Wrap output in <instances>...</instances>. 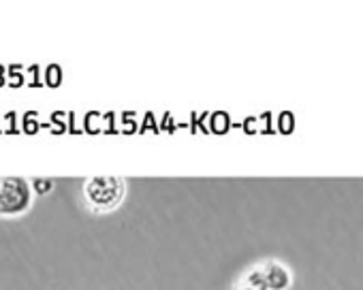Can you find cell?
I'll return each instance as SVG.
<instances>
[{
  "mask_svg": "<svg viewBox=\"0 0 363 290\" xmlns=\"http://www.w3.org/2000/svg\"><path fill=\"white\" fill-rule=\"evenodd\" d=\"M30 205V186L22 178L0 180V214L16 216L26 211Z\"/></svg>",
  "mask_w": 363,
  "mask_h": 290,
  "instance_id": "7a4b0ae2",
  "label": "cell"
},
{
  "mask_svg": "<svg viewBox=\"0 0 363 290\" xmlns=\"http://www.w3.org/2000/svg\"><path fill=\"white\" fill-rule=\"evenodd\" d=\"M240 290H259V288H255V286H250V284H246V282H244V286H242Z\"/></svg>",
  "mask_w": 363,
  "mask_h": 290,
  "instance_id": "277c9868",
  "label": "cell"
},
{
  "mask_svg": "<svg viewBox=\"0 0 363 290\" xmlns=\"http://www.w3.org/2000/svg\"><path fill=\"white\" fill-rule=\"evenodd\" d=\"M263 273H265V282H267V288L272 290H284L289 286V271L278 265V262H267L263 267Z\"/></svg>",
  "mask_w": 363,
  "mask_h": 290,
  "instance_id": "3957f363",
  "label": "cell"
},
{
  "mask_svg": "<svg viewBox=\"0 0 363 290\" xmlns=\"http://www.w3.org/2000/svg\"><path fill=\"white\" fill-rule=\"evenodd\" d=\"M86 201L94 211H109L113 209L124 197V182L113 175H99L86 182L84 186Z\"/></svg>",
  "mask_w": 363,
  "mask_h": 290,
  "instance_id": "6da1fadb",
  "label": "cell"
}]
</instances>
